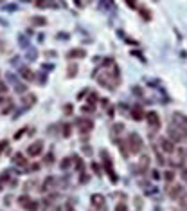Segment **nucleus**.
Segmentation results:
<instances>
[{
  "instance_id": "obj_32",
  "label": "nucleus",
  "mask_w": 187,
  "mask_h": 211,
  "mask_svg": "<svg viewBox=\"0 0 187 211\" xmlns=\"http://www.w3.org/2000/svg\"><path fill=\"white\" fill-rule=\"evenodd\" d=\"M182 179L187 182V170H184V171H182Z\"/></svg>"
},
{
  "instance_id": "obj_33",
  "label": "nucleus",
  "mask_w": 187,
  "mask_h": 211,
  "mask_svg": "<svg viewBox=\"0 0 187 211\" xmlns=\"http://www.w3.org/2000/svg\"><path fill=\"white\" fill-rule=\"evenodd\" d=\"M2 2H4V0H0V4H2Z\"/></svg>"
},
{
  "instance_id": "obj_5",
  "label": "nucleus",
  "mask_w": 187,
  "mask_h": 211,
  "mask_svg": "<svg viewBox=\"0 0 187 211\" xmlns=\"http://www.w3.org/2000/svg\"><path fill=\"white\" fill-rule=\"evenodd\" d=\"M77 128H79V132L81 134H88L90 130L94 128V123L90 121V119H86V117H81V119H77Z\"/></svg>"
},
{
  "instance_id": "obj_29",
  "label": "nucleus",
  "mask_w": 187,
  "mask_h": 211,
  "mask_svg": "<svg viewBox=\"0 0 187 211\" xmlns=\"http://www.w3.org/2000/svg\"><path fill=\"white\" fill-rule=\"evenodd\" d=\"M7 92V87H6V83H0V94H6Z\"/></svg>"
},
{
  "instance_id": "obj_17",
  "label": "nucleus",
  "mask_w": 187,
  "mask_h": 211,
  "mask_svg": "<svg viewBox=\"0 0 187 211\" xmlns=\"http://www.w3.org/2000/svg\"><path fill=\"white\" fill-rule=\"evenodd\" d=\"M32 24H34V25H45V24H47V20H45V18H42V16H34V18H32Z\"/></svg>"
},
{
  "instance_id": "obj_24",
  "label": "nucleus",
  "mask_w": 187,
  "mask_h": 211,
  "mask_svg": "<svg viewBox=\"0 0 187 211\" xmlns=\"http://www.w3.org/2000/svg\"><path fill=\"white\" fill-rule=\"evenodd\" d=\"M74 164H76L77 170H83V161H81V157H74Z\"/></svg>"
},
{
  "instance_id": "obj_25",
  "label": "nucleus",
  "mask_w": 187,
  "mask_h": 211,
  "mask_svg": "<svg viewBox=\"0 0 187 211\" xmlns=\"http://www.w3.org/2000/svg\"><path fill=\"white\" fill-rule=\"evenodd\" d=\"M164 179H166L167 182H171V180L175 179V171H166V175H164Z\"/></svg>"
},
{
  "instance_id": "obj_15",
  "label": "nucleus",
  "mask_w": 187,
  "mask_h": 211,
  "mask_svg": "<svg viewBox=\"0 0 187 211\" xmlns=\"http://www.w3.org/2000/svg\"><path fill=\"white\" fill-rule=\"evenodd\" d=\"M20 74H22V78H23V80H27V81H32V80H34V74H32L31 69H22Z\"/></svg>"
},
{
  "instance_id": "obj_23",
  "label": "nucleus",
  "mask_w": 187,
  "mask_h": 211,
  "mask_svg": "<svg viewBox=\"0 0 187 211\" xmlns=\"http://www.w3.org/2000/svg\"><path fill=\"white\" fill-rule=\"evenodd\" d=\"M76 74H77V67H76V65H70V67H69V78H74Z\"/></svg>"
},
{
  "instance_id": "obj_30",
  "label": "nucleus",
  "mask_w": 187,
  "mask_h": 211,
  "mask_svg": "<svg viewBox=\"0 0 187 211\" xmlns=\"http://www.w3.org/2000/svg\"><path fill=\"white\" fill-rule=\"evenodd\" d=\"M126 4H128L130 7H137V0H126Z\"/></svg>"
},
{
  "instance_id": "obj_27",
  "label": "nucleus",
  "mask_w": 187,
  "mask_h": 211,
  "mask_svg": "<svg viewBox=\"0 0 187 211\" xmlns=\"http://www.w3.org/2000/svg\"><path fill=\"white\" fill-rule=\"evenodd\" d=\"M63 136H65V137H69V136H70V127H69V125H65V127H63Z\"/></svg>"
},
{
  "instance_id": "obj_28",
  "label": "nucleus",
  "mask_w": 187,
  "mask_h": 211,
  "mask_svg": "<svg viewBox=\"0 0 187 211\" xmlns=\"http://www.w3.org/2000/svg\"><path fill=\"white\" fill-rule=\"evenodd\" d=\"M69 166H70V159L67 157V159H65V161H63V162H61V168H63V170H67V168H69Z\"/></svg>"
},
{
  "instance_id": "obj_11",
  "label": "nucleus",
  "mask_w": 187,
  "mask_h": 211,
  "mask_svg": "<svg viewBox=\"0 0 187 211\" xmlns=\"http://www.w3.org/2000/svg\"><path fill=\"white\" fill-rule=\"evenodd\" d=\"M67 56H69L70 60H74V58H85V56H86V53H85L83 49H72V51L67 54Z\"/></svg>"
},
{
  "instance_id": "obj_8",
  "label": "nucleus",
  "mask_w": 187,
  "mask_h": 211,
  "mask_svg": "<svg viewBox=\"0 0 187 211\" xmlns=\"http://www.w3.org/2000/svg\"><path fill=\"white\" fill-rule=\"evenodd\" d=\"M171 123L173 125H178V127H187V116L182 114V112H175L171 116Z\"/></svg>"
},
{
  "instance_id": "obj_19",
  "label": "nucleus",
  "mask_w": 187,
  "mask_h": 211,
  "mask_svg": "<svg viewBox=\"0 0 187 211\" xmlns=\"http://www.w3.org/2000/svg\"><path fill=\"white\" fill-rule=\"evenodd\" d=\"M52 184H54V179H52V177H49V179L43 182V188H42V190H43V191H45V190H51Z\"/></svg>"
},
{
  "instance_id": "obj_13",
  "label": "nucleus",
  "mask_w": 187,
  "mask_h": 211,
  "mask_svg": "<svg viewBox=\"0 0 187 211\" xmlns=\"http://www.w3.org/2000/svg\"><path fill=\"white\" fill-rule=\"evenodd\" d=\"M144 116H146V114L142 112V108H140V106H135V108L131 110V117H133L135 121H140V119H142Z\"/></svg>"
},
{
  "instance_id": "obj_14",
  "label": "nucleus",
  "mask_w": 187,
  "mask_h": 211,
  "mask_svg": "<svg viewBox=\"0 0 187 211\" xmlns=\"http://www.w3.org/2000/svg\"><path fill=\"white\" fill-rule=\"evenodd\" d=\"M92 204L95 206V208H104V199L101 197V195H92Z\"/></svg>"
},
{
  "instance_id": "obj_21",
  "label": "nucleus",
  "mask_w": 187,
  "mask_h": 211,
  "mask_svg": "<svg viewBox=\"0 0 187 211\" xmlns=\"http://www.w3.org/2000/svg\"><path fill=\"white\" fill-rule=\"evenodd\" d=\"M7 180H9V173H7V171H4V173L0 175V188H2V184H6Z\"/></svg>"
},
{
  "instance_id": "obj_2",
  "label": "nucleus",
  "mask_w": 187,
  "mask_h": 211,
  "mask_svg": "<svg viewBox=\"0 0 187 211\" xmlns=\"http://www.w3.org/2000/svg\"><path fill=\"white\" fill-rule=\"evenodd\" d=\"M167 137L173 143H180V141L187 139V127H178V125L171 123V127L167 128Z\"/></svg>"
},
{
  "instance_id": "obj_20",
  "label": "nucleus",
  "mask_w": 187,
  "mask_h": 211,
  "mask_svg": "<svg viewBox=\"0 0 187 211\" xmlns=\"http://www.w3.org/2000/svg\"><path fill=\"white\" fill-rule=\"evenodd\" d=\"M34 6H36V7H40V9H43V7H47V6H49V2H47V0H34Z\"/></svg>"
},
{
  "instance_id": "obj_26",
  "label": "nucleus",
  "mask_w": 187,
  "mask_h": 211,
  "mask_svg": "<svg viewBox=\"0 0 187 211\" xmlns=\"http://www.w3.org/2000/svg\"><path fill=\"white\" fill-rule=\"evenodd\" d=\"M128 208H126L124 202H121V204H117V208H115V211H126Z\"/></svg>"
},
{
  "instance_id": "obj_34",
  "label": "nucleus",
  "mask_w": 187,
  "mask_h": 211,
  "mask_svg": "<svg viewBox=\"0 0 187 211\" xmlns=\"http://www.w3.org/2000/svg\"><path fill=\"white\" fill-rule=\"evenodd\" d=\"M155 2H158V0H155Z\"/></svg>"
},
{
  "instance_id": "obj_16",
  "label": "nucleus",
  "mask_w": 187,
  "mask_h": 211,
  "mask_svg": "<svg viewBox=\"0 0 187 211\" xmlns=\"http://www.w3.org/2000/svg\"><path fill=\"white\" fill-rule=\"evenodd\" d=\"M123 130H124V125H123V123H115L114 127H112V137L115 139V136H117V134H121Z\"/></svg>"
},
{
  "instance_id": "obj_9",
  "label": "nucleus",
  "mask_w": 187,
  "mask_h": 211,
  "mask_svg": "<svg viewBox=\"0 0 187 211\" xmlns=\"http://www.w3.org/2000/svg\"><path fill=\"white\" fill-rule=\"evenodd\" d=\"M148 168H149V157H148V155H142V157L139 159L137 170H139L140 173H144V171H148Z\"/></svg>"
},
{
  "instance_id": "obj_6",
  "label": "nucleus",
  "mask_w": 187,
  "mask_h": 211,
  "mask_svg": "<svg viewBox=\"0 0 187 211\" xmlns=\"http://www.w3.org/2000/svg\"><path fill=\"white\" fill-rule=\"evenodd\" d=\"M158 144H160V148H162V152H166V153H173V152L177 150L175 143H173L169 137H162L160 141H158Z\"/></svg>"
},
{
  "instance_id": "obj_1",
  "label": "nucleus",
  "mask_w": 187,
  "mask_h": 211,
  "mask_svg": "<svg viewBox=\"0 0 187 211\" xmlns=\"http://www.w3.org/2000/svg\"><path fill=\"white\" fill-rule=\"evenodd\" d=\"M126 146H128V152L130 153H139L142 148H144V141H142V137L137 134V132H131V134H128L124 139Z\"/></svg>"
},
{
  "instance_id": "obj_12",
  "label": "nucleus",
  "mask_w": 187,
  "mask_h": 211,
  "mask_svg": "<svg viewBox=\"0 0 187 211\" xmlns=\"http://www.w3.org/2000/svg\"><path fill=\"white\" fill-rule=\"evenodd\" d=\"M22 101H23V106H25V108H27V106H32L34 103H36V96H34V94H27Z\"/></svg>"
},
{
  "instance_id": "obj_4",
  "label": "nucleus",
  "mask_w": 187,
  "mask_h": 211,
  "mask_svg": "<svg viewBox=\"0 0 187 211\" xmlns=\"http://www.w3.org/2000/svg\"><path fill=\"white\" fill-rule=\"evenodd\" d=\"M18 202H20V206H22V208H25V209H29V211L38 209V202H36V200H32L31 197H27V195H22L20 199H18Z\"/></svg>"
},
{
  "instance_id": "obj_18",
  "label": "nucleus",
  "mask_w": 187,
  "mask_h": 211,
  "mask_svg": "<svg viewBox=\"0 0 187 211\" xmlns=\"http://www.w3.org/2000/svg\"><path fill=\"white\" fill-rule=\"evenodd\" d=\"M140 15H142V18H144V20H149V18H151V13H149V9H146V7H140Z\"/></svg>"
},
{
  "instance_id": "obj_22",
  "label": "nucleus",
  "mask_w": 187,
  "mask_h": 211,
  "mask_svg": "<svg viewBox=\"0 0 187 211\" xmlns=\"http://www.w3.org/2000/svg\"><path fill=\"white\" fill-rule=\"evenodd\" d=\"M15 162H16V164H25L23 155H22V153H16V155H15Z\"/></svg>"
},
{
  "instance_id": "obj_3",
  "label": "nucleus",
  "mask_w": 187,
  "mask_h": 211,
  "mask_svg": "<svg viewBox=\"0 0 187 211\" xmlns=\"http://www.w3.org/2000/svg\"><path fill=\"white\" fill-rule=\"evenodd\" d=\"M146 121H148V127L151 130H155V132L160 128V116L156 112H148L146 114Z\"/></svg>"
},
{
  "instance_id": "obj_7",
  "label": "nucleus",
  "mask_w": 187,
  "mask_h": 211,
  "mask_svg": "<svg viewBox=\"0 0 187 211\" xmlns=\"http://www.w3.org/2000/svg\"><path fill=\"white\" fill-rule=\"evenodd\" d=\"M43 152V141H36V143H32L31 146L27 148V153L31 155V157H36V155H40Z\"/></svg>"
},
{
  "instance_id": "obj_10",
  "label": "nucleus",
  "mask_w": 187,
  "mask_h": 211,
  "mask_svg": "<svg viewBox=\"0 0 187 211\" xmlns=\"http://www.w3.org/2000/svg\"><path fill=\"white\" fill-rule=\"evenodd\" d=\"M182 191H184V188H182L180 184H175V186H171V190H169V197H171V199H177V197L182 195Z\"/></svg>"
},
{
  "instance_id": "obj_31",
  "label": "nucleus",
  "mask_w": 187,
  "mask_h": 211,
  "mask_svg": "<svg viewBox=\"0 0 187 211\" xmlns=\"http://www.w3.org/2000/svg\"><path fill=\"white\" fill-rule=\"evenodd\" d=\"M16 92H25V85H16Z\"/></svg>"
}]
</instances>
